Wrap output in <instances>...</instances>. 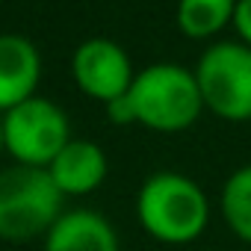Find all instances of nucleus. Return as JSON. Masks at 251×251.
Segmentation results:
<instances>
[{
	"mask_svg": "<svg viewBox=\"0 0 251 251\" xmlns=\"http://www.w3.org/2000/svg\"><path fill=\"white\" fill-rule=\"evenodd\" d=\"M142 230L163 245H189L210 225L207 192L180 172L151 175L136 195Z\"/></svg>",
	"mask_w": 251,
	"mask_h": 251,
	"instance_id": "1",
	"label": "nucleus"
},
{
	"mask_svg": "<svg viewBox=\"0 0 251 251\" xmlns=\"http://www.w3.org/2000/svg\"><path fill=\"white\" fill-rule=\"evenodd\" d=\"M127 103L133 124L157 133H180L192 127L204 109L195 71L175 62H154L142 68L127 89Z\"/></svg>",
	"mask_w": 251,
	"mask_h": 251,
	"instance_id": "2",
	"label": "nucleus"
},
{
	"mask_svg": "<svg viewBox=\"0 0 251 251\" xmlns=\"http://www.w3.org/2000/svg\"><path fill=\"white\" fill-rule=\"evenodd\" d=\"M65 195L53 183L48 169L21 166L0 172V239L3 242H33L48 236V230L62 216Z\"/></svg>",
	"mask_w": 251,
	"mask_h": 251,
	"instance_id": "3",
	"label": "nucleus"
},
{
	"mask_svg": "<svg viewBox=\"0 0 251 251\" xmlns=\"http://www.w3.org/2000/svg\"><path fill=\"white\" fill-rule=\"evenodd\" d=\"M195 80L204 98V109L225 121L251 118V48L242 42L210 45L198 65Z\"/></svg>",
	"mask_w": 251,
	"mask_h": 251,
	"instance_id": "4",
	"label": "nucleus"
},
{
	"mask_svg": "<svg viewBox=\"0 0 251 251\" xmlns=\"http://www.w3.org/2000/svg\"><path fill=\"white\" fill-rule=\"evenodd\" d=\"M6 130V154L21 166L48 169L56 154L71 142L68 115L48 98H30L9 112H3Z\"/></svg>",
	"mask_w": 251,
	"mask_h": 251,
	"instance_id": "5",
	"label": "nucleus"
},
{
	"mask_svg": "<svg viewBox=\"0 0 251 251\" xmlns=\"http://www.w3.org/2000/svg\"><path fill=\"white\" fill-rule=\"evenodd\" d=\"M71 74L74 83L83 95L100 100L103 106L121 95H127L130 83H133V65L130 56L124 53L121 45H115L112 39H86L74 56H71Z\"/></svg>",
	"mask_w": 251,
	"mask_h": 251,
	"instance_id": "6",
	"label": "nucleus"
},
{
	"mask_svg": "<svg viewBox=\"0 0 251 251\" xmlns=\"http://www.w3.org/2000/svg\"><path fill=\"white\" fill-rule=\"evenodd\" d=\"M42 80L39 48L18 33H0V112L36 98Z\"/></svg>",
	"mask_w": 251,
	"mask_h": 251,
	"instance_id": "7",
	"label": "nucleus"
},
{
	"mask_svg": "<svg viewBox=\"0 0 251 251\" xmlns=\"http://www.w3.org/2000/svg\"><path fill=\"white\" fill-rule=\"evenodd\" d=\"M48 172L62 195H86V192H95L106 180L109 163L98 142L71 139L48 166Z\"/></svg>",
	"mask_w": 251,
	"mask_h": 251,
	"instance_id": "8",
	"label": "nucleus"
},
{
	"mask_svg": "<svg viewBox=\"0 0 251 251\" xmlns=\"http://www.w3.org/2000/svg\"><path fill=\"white\" fill-rule=\"evenodd\" d=\"M45 251H121L118 233L98 210H68L45 236Z\"/></svg>",
	"mask_w": 251,
	"mask_h": 251,
	"instance_id": "9",
	"label": "nucleus"
},
{
	"mask_svg": "<svg viewBox=\"0 0 251 251\" xmlns=\"http://www.w3.org/2000/svg\"><path fill=\"white\" fill-rule=\"evenodd\" d=\"M219 210L230 233L251 245V166H239L227 175L219 195Z\"/></svg>",
	"mask_w": 251,
	"mask_h": 251,
	"instance_id": "10",
	"label": "nucleus"
},
{
	"mask_svg": "<svg viewBox=\"0 0 251 251\" xmlns=\"http://www.w3.org/2000/svg\"><path fill=\"white\" fill-rule=\"evenodd\" d=\"M236 0H177V27L189 39H210L233 21Z\"/></svg>",
	"mask_w": 251,
	"mask_h": 251,
	"instance_id": "11",
	"label": "nucleus"
},
{
	"mask_svg": "<svg viewBox=\"0 0 251 251\" xmlns=\"http://www.w3.org/2000/svg\"><path fill=\"white\" fill-rule=\"evenodd\" d=\"M242 39V45L251 48V0H236V9H233V21H230Z\"/></svg>",
	"mask_w": 251,
	"mask_h": 251,
	"instance_id": "12",
	"label": "nucleus"
},
{
	"mask_svg": "<svg viewBox=\"0 0 251 251\" xmlns=\"http://www.w3.org/2000/svg\"><path fill=\"white\" fill-rule=\"evenodd\" d=\"M6 151V130H3V115H0V154Z\"/></svg>",
	"mask_w": 251,
	"mask_h": 251,
	"instance_id": "13",
	"label": "nucleus"
}]
</instances>
